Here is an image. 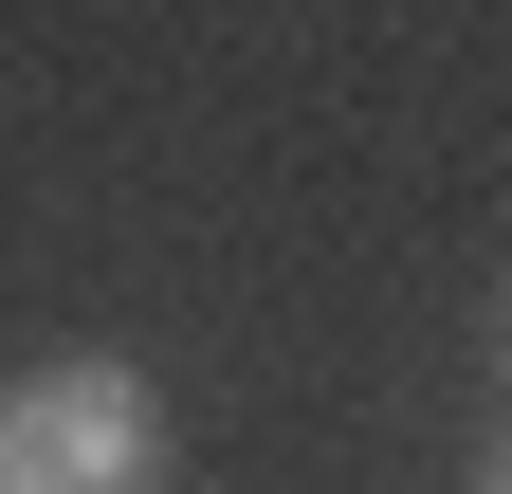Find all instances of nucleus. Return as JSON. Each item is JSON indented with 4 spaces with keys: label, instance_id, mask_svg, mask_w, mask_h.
Wrapping results in <instances>:
<instances>
[{
    "label": "nucleus",
    "instance_id": "1",
    "mask_svg": "<svg viewBox=\"0 0 512 494\" xmlns=\"http://www.w3.org/2000/svg\"><path fill=\"white\" fill-rule=\"evenodd\" d=\"M0 494H165V385L147 366H19L0 385Z\"/></svg>",
    "mask_w": 512,
    "mask_h": 494
},
{
    "label": "nucleus",
    "instance_id": "2",
    "mask_svg": "<svg viewBox=\"0 0 512 494\" xmlns=\"http://www.w3.org/2000/svg\"><path fill=\"white\" fill-rule=\"evenodd\" d=\"M494 494H512V458H494Z\"/></svg>",
    "mask_w": 512,
    "mask_h": 494
},
{
    "label": "nucleus",
    "instance_id": "3",
    "mask_svg": "<svg viewBox=\"0 0 512 494\" xmlns=\"http://www.w3.org/2000/svg\"><path fill=\"white\" fill-rule=\"evenodd\" d=\"M494 348H512V330H494Z\"/></svg>",
    "mask_w": 512,
    "mask_h": 494
}]
</instances>
